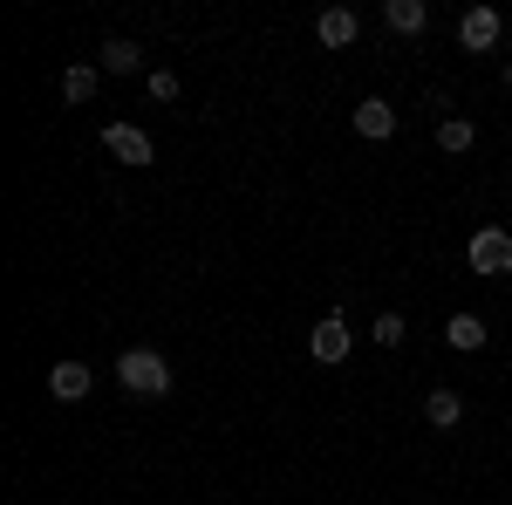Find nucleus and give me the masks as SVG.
Wrapping results in <instances>:
<instances>
[{"instance_id":"1","label":"nucleus","mask_w":512,"mask_h":505,"mask_svg":"<svg viewBox=\"0 0 512 505\" xmlns=\"http://www.w3.org/2000/svg\"><path fill=\"white\" fill-rule=\"evenodd\" d=\"M117 383L130 389V396H171V362H164L158 349H123L117 355Z\"/></svg>"},{"instance_id":"2","label":"nucleus","mask_w":512,"mask_h":505,"mask_svg":"<svg viewBox=\"0 0 512 505\" xmlns=\"http://www.w3.org/2000/svg\"><path fill=\"white\" fill-rule=\"evenodd\" d=\"M465 260H472V273H512V233L506 226H478L472 233V246H465Z\"/></svg>"},{"instance_id":"3","label":"nucleus","mask_w":512,"mask_h":505,"mask_svg":"<svg viewBox=\"0 0 512 505\" xmlns=\"http://www.w3.org/2000/svg\"><path fill=\"white\" fill-rule=\"evenodd\" d=\"M499 35H506L499 7H465V14H458V41H465V55H492Z\"/></svg>"},{"instance_id":"4","label":"nucleus","mask_w":512,"mask_h":505,"mask_svg":"<svg viewBox=\"0 0 512 505\" xmlns=\"http://www.w3.org/2000/svg\"><path fill=\"white\" fill-rule=\"evenodd\" d=\"M308 349H315V362H349V349H355V328L342 321V314H321L315 321V335H308Z\"/></svg>"},{"instance_id":"5","label":"nucleus","mask_w":512,"mask_h":505,"mask_svg":"<svg viewBox=\"0 0 512 505\" xmlns=\"http://www.w3.org/2000/svg\"><path fill=\"white\" fill-rule=\"evenodd\" d=\"M103 151L117 157V164H151V130H137V123H103Z\"/></svg>"},{"instance_id":"6","label":"nucleus","mask_w":512,"mask_h":505,"mask_svg":"<svg viewBox=\"0 0 512 505\" xmlns=\"http://www.w3.org/2000/svg\"><path fill=\"white\" fill-rule=\"evenodd\" d=\"M355 35H362V14H355V7H321L315 14V41L321 48H349Z\"/></svg>"},{"instance_id":"7","label":"nucleus","mask_w":512,"mask_h":505,"mask_svg":"<svg viewBox=\"0 0 512 505\" xmlns=\"http://www.w3.org/2000/svg\"><path fill=\"white\" fill-rule=\"evenodd\" d=\"M349 123H355V137H369V144H383V137H396V110L383 103V96H362Z\"/></svg>"},{"instance_id":"8","label":"nucleus","mask_w":512,"mask_h":505,"mask_svg":"<svg viewBox=\"0 0 512 505\" xmlns=\"http://www.w3.org/2000/svg\"><path fill=\"white\" fill-rule=\"evenodd\" d=\"M96 69H103V76H137V69H144V48L130 35H110L96 48Z\"/></svg>"},{"instance_id":"9","label":"nucleus","mask_w":512,"mask_h":505,"mask_svg":"<svg viewBox=\"0 0 512 505\" xmlns=\"http://www.w3.org/2000/svg\"><path fill=\"white\" fill-rule=\"evenodd\" d=\"M89 383H96L89 362H55V369H48V396H55V403H82Z\"/></svg>"},{"instance_id":"10","label":"nucleus","mask_w":512,"mask_h":505,"mask_svg":"<svg viewBox=\"0 0 512 505\" xmlns=\"http://www.w3.org/2000/svg\"><path fill=\"white\" fill-rule=\"evenodd\" d=\"M458 417H465V396H458L451 383H437L431 396H424V424L431 430H458Z\"/></svg>"},{"instance_id":"11","label":"nucleus","mask_w":512,"mask_h":505,"mask_svg":"<svg viewBox=\"0 0 512 505\" xmlns=\"http://www.w3.org/2000/svg\"><path fill=\"white\" fill-rule=\"evenodd\" d=\"M383 21H390L396 35H424L431 28V7L424 0H383Z\"/></svg>"},{"instance_id":"12","label":"nucleus","mask_w":512,"mask_h":505,"mask_svg":"<svg viewBox=\"0 0 512 505\" xmlns=\"http://www.w3.org/2000/svg\"><path fill=\"white\" fill-rule=\"evenodd\" d=\"M485 335H492V328H485V321H478V314H451V321H444V342H451V349H485Z\"/></svg>"},{"instance_id":"13","label":"nucleus","mask_w":512,"mask_h":505,"mask_svg":"<svg viewBox=\"0 0 512 505\" xmlns=\"http://www.w3.org/2000/svg\"><path fill=\"white\" fill-rule=\"evenodd\" d=\"M472 144H478V123H472V117H444V123H437V151L465 157Z\"/></svg>"},{"instance_id":"14","label":"nucleus","mask_w":512,"mask_h":505,"mask_svg":"<svg viewBox=\"0 0 512 505\" xmlns=\"http://www.w3.org/2000/svg\"><path fill=\"white\" fill-rule=\"evenodd\" d=\"M96 76H103V69H89V62L62 69V103H89V96H96Z\"/></svg>"},{"instance_id":"15","label":"nucleus","mask_w":512,"mask_h":505,"mask_svg":"<svg viewBox=\"0 0 512 505\" xmlns=\"http://www.w3.org/2000/svg\"><path fill=\"white\" fill-rule=\"evenodd\" d=\"M403 335H410V321H403V314H376V321H369V342H376V349H396V342H403Z\"/></svg>"},{"instance_id":"16","label":"nucleus","mask_w":512,"mask_h":505,"mask_svg":"<svg viewBox=\"0 0 512 505\" xmlns=\"http://www.w3.org/2000/svg\"><path fill=\"white\" fill-rule=\"evenodd\" d=\"M151 96H158V103H178V76H171V69H151Z\"/></svg>"},{"instance_id":"17","label":"nucleus","mask_w":512,"mask_h":505,"mask_svg":"<svg viewBox=\"0 0 512 505\" xmlns=\"http://www.w3.org/2000/svg\"><path fill=\"white\" fill-rule=\"evenodd\" d=\"M499 76H506V89H512V55H506V69H499Z\"/></svg>"},{"instance_id":"18","label":"nucleus","mask_w":512,"mask_h":505,"mask_svg":"<svg viewBox=\"0 0 512 505\" xmlns=\"http://www.w3.org/2000/svg\"><path fill=\"white\" fill-rule=\"evenodd\" d=\"M506 198H512V185H506Z\"/></svg>"}]
</instances>
